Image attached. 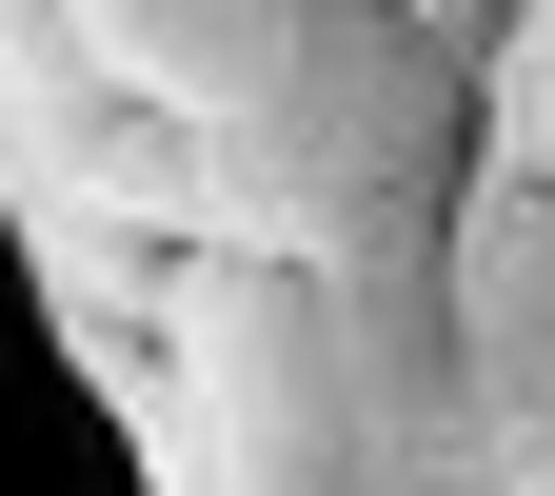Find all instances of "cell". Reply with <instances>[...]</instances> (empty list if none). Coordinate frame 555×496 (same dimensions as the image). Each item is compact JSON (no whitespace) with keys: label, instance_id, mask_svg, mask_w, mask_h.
Segmentation results:
<instances>
[{"label":"cell","instance_id":"obj_7","mask_svg":"<svg viewBox=\"0 0 555 496\" xmlns=\"http://www.w3.org/2000/svg\"><path fill=\"white\" fill-rule=\"evenodd\" d=\"M0 21H21V0H0Z\"/></svg>","mask_w":555,"mask_h":496},{"label":"cell","instance_id":"obj_5","mask_svg":"<svg viewBox=\"0 0 555 496\" xmlns=\"http://www.w3.org/2000/svg\"><path fill=\"white\" fill-rule=\"evenodd\" d=\"M476 119H496V160L555 199V0H516V21H496V60H476Z\"/></svg>","mask_w":555,"mask_h":496},{"label":"cell","instance_id":"obj_2","mask_svg":"<svg viewBox=\"0 0 555 496\" xmlns=\"http://www.w3.org/2000/svg\"><path fill=\"white\" fill-rule=\"evenodd\" d=\"M476 60L437 21H377V0H337L298 40V80H278L219 179H238V258H298L318 298L358 318H437V258H456V199H476Z\"/></svg>","mask_w":555,"mask_h":496},{"label":"cell","instance_id":"obj_3","mask_svg":"<svg viewBox=\"0 0 555 496\" xmlns=\"http://www.w3.org/2000/svg\"><path fill=\"white\" fill-rule=\"evenodd\" d=\"M437 318H456V378H476L496 476H516V496H555V199L496 160V139H476V199H456Z\"/></svg>","mask_w":555,"mask_h":496},{"label":"cell","instance_id":"obj_1","mask_svg":"<svg viewBox=\"0 0 555 496\" xmlns=\"http://www.w3.org/2000/svg\"><path fill=\"white\" fill-rule=\"evenodd\" d=\"M159 496H516L456 318H358L298 258H179L159 338H80Z\"/></svg>","mask_w":555,"mask_h":496},{"label":"cell","instance_id":"obj_6","mask_svg":"<svg viewBox=\"0 0 555 496\" xmlns=\"http://www.w3.org/2000/svg\"><path fill=\"white\" fill-rule=\"evenodd\" d=\"M318 21H337V0H318ZM377 21H437L456 60H496V21H516V0H377Z\"/></svg>","mask_w":555,"mask_h":496},{"label":"cell","instance_id":"obj_4","mask_svg":"<svg viewBox=\"0 0 555 496\" xmlns=\"http://www.w3.org/2000/svg\"><path fill=\"white\" fill-rule=\"evenodd\" d=\"M80 21V60L100 80H139L159 119H198V139H238L278 80H298V40H318V0H60Z\"/></svg>","mask_w":555,"mask_h":496}]
</instances>
